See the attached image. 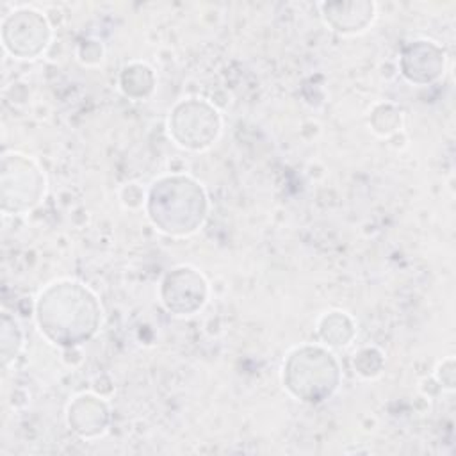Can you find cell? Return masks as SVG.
<instances>
[{"mask_svg":"<svg viewBox=\"0 0 456 456\" xmlns=\"http://www.w3.org/2000/svg\"><path fill=\"white\" fill-rule=\"evenodd\" d=\"M36 319L48 340L69 347L89 340L98 331L102 306L86 285L75 280H59L39 294Z\"/></svg>","mask_w":456,"mask_h":456,"instance_id":"cell-1","label":"cell"},{"mask_svg":"<svg viewBox=\"0 0 456 456\" xmlns=\"http://www.w3.org/2000/svg\"><path fill=\"white\" fill-rule=\"evenodd\" d=\"M148 217L164 233L185 237L198 232L207 217V194L189 176H162L148 192Z\"/></svg>","mask_w":456,"mask_h":456,"instance_id":"cell-2","label":"cell"},{"mask_svg":"<svg viewBox=\"0 0 456 456\" xmlns=\"http://www.w3.org/2000/svg\"><path fill=\"white\" fill-rule=\"evenodd\" d=\"M283 387L303 403H322L338 387L340 372L335 356L317 346L294 349L283 362Z\"/></svg>","mask_w":456,"mask_h":456,"instance_id":"cell-3","label":"cell"},{"mask_svg":"<svg viewBox=\"0 0 456 456\" xmlns=\"http://www.w3.org/2000/svg\"><path fill=\"white\" fill-rule=\"evenodd\" d=\"M46 191L41 167L27 155L11 151L2 159V210L23 214L32 210Z\"/></svg>","mask_w":456,"mask_h":456,"instance_id":"cell-4","label":"cell"},{"mask_svg":"<svg viewBox=\"0 0 456 456\" xmlns=\"http://www.w3.org/2000/svg\"><path fill=\"white\" fill-rule=\"evenodd\" d=\"M169 135L187 150H205L221 134V116L216 107L200 100L180 102L169 112Z\"/></svg>","mask_w":456,"mask_h":456,"instance_id":"cell-5","label":"cell"},{"mask_svg":"<svg viewBox=\"0 0 456 456\" xmlns=\"http://www.w3.org/2000/svg\"><path fill=\"white\" fill-rule=\"evenodd\" d=\"M208 297V283L201 273L189 265L171 269L162 280L160 301L175 315H192Z\"/></svg>","mask_w":456,"mask_h":456,"instance_id":"cell-6","label":"cell"},{"mask_svg":"<svg viewBox=\"0 0 456 456\" xmlns=\"http://www.w3.org/2000/svg\"><path fill=\"white\" fill-rule=\"evenodd\" d=\"M103 406L105 403L93 394H82L75 397V401L68 408L69 429L84 438H94L98 435H103L109 424V410L94 413Z\"/></svg>","mask_w":456,"mask_h":456,"instance_id":"cell-7","label":"cell"},{"mask_svg":"<svg viewBox=\"0 0 456 456\" xmlns=\"http://www.w3.org/2000/svg\"><path fill=\"white\" fill-rule=\"evenodd\" d=\"M319 337L333 347H346L354 337V326L346 312H328L319 321Z\"/></svg>","mask_w":456,"mask_h":456,"instance_id":"cell-8","label":"cell"},{"mask_svg":"<svg viewBox=\"0 0 456 456\" xmlns=\"http://www.w3.org/2000/svg\"><path fill=\"white\" fill-rule=\"evenodd\" d=\"M155 78H153V69L146 68L141 78H135V73L132 69V66H126L123 69L121 75V89L125 91V94L134 96V98H144V91L150 94L153 89Z\"/></svg>","mask_w":456,"mask_h":456,"instance_id":"cell-9","label":"cell"}]
</instances>
